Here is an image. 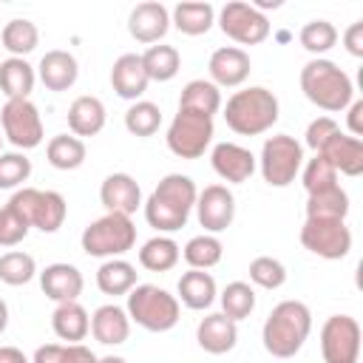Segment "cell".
Returning <instances> with one entry per match:
<instances>
[{
	"label": "cell",
	"instance_id": "cell-1",
	"mask_svg": "<svg viewBox=\"0 0 363 363\" xmlns=\"http://www.w3.org/2000/svg\"><path fill=\"white\" fill-rule=\"evenodd\" d=\"M196 196H199V190H196L190 176L167 173L145 201L147 224L156 227L159 233L182 230L190 218V210L196 207Z\"/></svg>",
	"mask_w": 363,
	"mask_h": 363
},
{
	"label": "cell",
	"instance_id": "cell-2",
	"mask_svg": "<svg viewBox=\"0 0 363 363\" xmlns=\"http://www.w3.org/2000/svg\"><path fill=\"white\" fill-rule=\"evenodd\" d=\"M312 332V312L301 301H281L264 320L261 340L272 357H295Z\"/></svg>",
	"mask_w": 363,
	"mask_h": 363
},
{
	"label": "cell",
	"instance_id": "cell-3",
	"mask_svg": "<svg viewBox=\"0 0 363 363\" xmlns=\"http://www.w3.org/2000/svg\"><path fill=\"white\" fill-rule=\"evenodd\" d=\"M301 91L312 105L329 113L346 111L354 96L349 74L323 57H315L301 68Z\"/></svg>",
	"mask_w": 363,
	"mask_h": 363
},
{
	"label": "cell",
	"instance_id": "cell-4",
	"mask_svg": "<svg viewBox=\"0 0 363 363\" xmlns=\"http://www.w3.org/2000/svg\"><path fill=\"white\" fill-rule=\"evenodd\" d=\"M224 122L241 136L267 133L278 122V96L261 85L235 91L224 105Z\"/></svg>",
	"mask_w": 363,
	"mask_h": 363
},
{
	"label": "cell",
	"instance_id": "cell-5",
	"mask_svg": "<svg viewBox=\"0 0 363 363\" xmlns=\"http://www.w3.org/2000/svg\"><path fill=\"white\" fill-rule=\"evenodd\" d=\"M125 312L147 332H167L179 323V298L156 284H136L128 292Z\"/></svg>",
	"mask_w": 363,
	"mask_h": 363
},
{
	"label": "cell",
	"instance_id": "cell-6",
	"mask_svg": "<svg viewBox=\"0 0 363 363\" xmlns=\"http://www.w3.org/2000/svg\"><path fill=\"white\" fill-rule=\"evenodd\" d=\"M82 250L94 258H116L125 255L136 244V227L130 216L122 213H105L102 218L91 221L82 230Z\"/></svg>",
	"mask_w": 363,
	"mask_h": 363
},
{
	"label": "cell",
	"instance_id": "cell-7",
	"mask_svg": "<svg viewBox=\"0 0 363 363\" xmlns=\"http://www.w3.org/2000/svg\"><path fill=\"white\" fill-rule=\"evenodd\" d=\"M261 176L272 187H286L295 182L301 164H303V147L289 133H275L261 147Z\"/></svg>",
	"mask_w": 363,
	"mask_h": 363
},
{
	"label": "cell",
	"instance_id": "cell-8",
	"mask_svg": "<svg viewBox=\"0 0 363 363\" xmlns=\"http://www.w3.org/2000/svg\"><path fill=\"white\" fill-rule=\"evenodd\" d=\"M9 204L37 230L43 233H57L68 216V204L57 190H37V187H23L17 190Z\"/></svg>",
	"mask_w": 363,
	"mask_h": 363
},
{
	"label": "cell",
	"instance_id": "cell-9",
	"mask_svg": "<svg viewBox=\"0 0 363 363\" xmlns=\"http://www.w3.org/2000/svg\"><path fill=\"white\" fill-rule=\"evenodd\" d=\"M167 147L179 159H199L213 142V116L196 113V111H182L173 116L167 128Z\"/></svg>",
	"mask_w": 363,
	"mask_h": 363
},
{
	"label": "cell",
	"instance_id": "cell-10",
	"mask_svg": "<svg viewBox=\"0 0 363 363\" xmlns=\"http://www.w3.org/2000/svg\"><path fill=\"white\" fill-rule=\"evenodd\" d=\"M301 244L326 261H340L352 250V230L343 218H306L301 227Z\"/></svg>",
	"mask_w": 363,
	"mask_h": 363
},
{
	"label": "cell",
	"instance_id": "cell-11",
	"mask_svg": "<svg viewBox=\"0 0 363 363\" xmlns=\"http://www.w3.org/2000/svg\"><path fill=\"white\" fill-rule=\"evenodd\" d=\"M323 363H357L360 357V323L352 315H332L320 329Z\"/></svg>",
	"mask_w": 363,
	"mask_h": 363
},
{
	"label": "cell",
	"instance_id": "cell-12",
	"mask_svg": "<svg viewBox=\"0 0 363 363\" xmlns=\"http://www.w3.org/2000/svg\"><path fill=\"white\" fill-rule=\"evenodd\" d=\"M0 122L6 139L20 150H31L43 142V119L31 99H9L0 111Z\"/></svg>",
	"mask_w": 363,
	"mask_h": 363
},
{
	"label": "cell",
	"instance_id": "cell-13",
	"mask_svg": "<svg viewBox=\"0 0 363 363\" xmlns=\"http://www.w3.org/2000/svg\"><path fill=\"white\" fill-rule=\"evenodd\" d=\"M218 28L238 45H258L269 37V20L250 3L233 0L218 14Z\"/></svg>",
	"mask_w": 363,
	"mask_h": 363
},
{
	"label": "cell",
	"instance_id": "cell-14",
	"mask_svg": "<svg viewBox=\"0 0 363 363\" xmlns=\"http://www.w3.org/2000/svg\"><path fill=\"white\" fill-rule=\"evenodd\" d=\"M196 213H199V224L216 235L221 230H227L235 218V196L224 187V184H210L196 196Z\"/></svg>",
	"mask_w": 363,
	"mask_h": 363
},
{
	"label": "cell",
	"instance_id": "cell-15",
	"mask_svg": "<svg viewBox=\"0 0 363 363\" xmlns=\"http://www.w3.org/2000/svg\"><path fill=\"white\" fill-rule=\"evenodd\" d=\"M207 71H210V82H213L216 88H235V85H241V82L250 77V71H252L250 54H247L244 48H238V45L216 48V51L210 54Z\"/></svg>",
	"mask_w": 363,
	"mask_h": 363
},
{
	"label": "cell",
	"instance_id": "cell-16",
	"mask_svg": "<svg viewBox=\"0 0 363 363\" xmlns=\"http://www.w3.org/2000/svg\"><path fill=\"white\" fill-rule=\"evenodd\" d=\"M170 28V11L156 3V0H147V3H139L133 6L130 17H128V31L136 43H159Z\"/></svg>",
	"mask_w": 363,
	"mask_h": 363
},
{
	"label": "cell",
	"instance_id": "cell-17",
	"mask_svg": "<svg viewBox=\"0 0 363 363\" xmlns=\"http://www.w3.org/2000/svg\"><path fill=\"white\" fill-rule=\"evenodd\" d=\"M210 162H213V170L233 184H244L255 173V156L235 142H218L210 153Z\"/></svg>",
	"mask_w": 363,
	"mask_h": 363
},
{
	"label": "cell",
	"instance_id": "cell-18",
	"mask_svg": "<svg viewBox=\"0 0 363 363\" xmlns=\"http://www.w3.org/2000/svg\"><path fill=\"white\" fill-rule=\"evenodd\" d=\"M318 156H323L337 173L343 176H360L363 173V142L349 136V133H332L326 139V145L318 150Z\"/></svg>",
	"mask_w": 363,
	"mask_h": 363
},
{
	"label": "cell",
	"instance_id": "cell-19",
	"mask_svg": "<svg viewBox=\"0 0 363 363\" xmlns=\"http://www.w3.org/2000/svg\"><path fill=\"white\" fill-rule=\"evenodd\" d=\"M196 340L207 354H227L238 343V326L224 312H210L207 318L199 320Z\"/></svg>",
	"mask_w": 363,
	"mask_h": 363
},
{
	"label": "cell",
	"instance_id": "cell-20",
	"mask_svg": "<svg viewBox=\"0 0 363 363\" xmlns=\"http://www.w3.org/2000/svg\"><path fill=\"white\" fill-rule=\"evenodd\" d=\"M99 201H102V207L108 213L130 216L142 204V190H139V184H136L133 176H128V173H111L102 182V187H99Z\"/></svg>",
	"mask_w": 363,
	"mask_h": 363
},
{
	"label": "cell",
	"instance_id": "cell-21",
	"mask_svg": "<svg viewBox=\"0 0 363 363\" xmlns=\"http://www.w3.org/2000/svg\"><path fill=\"white\" fill-rule=\"evenodd\" d=\"M40 286L45 292V298L57 301V303H65V301H77L85 281H82V272L74 267V264H48L43 272H40Z\"/></svg>",
	"mask_w": 363,
	"mask_h": 363
},
{
	"label": "cell",
	"instance_id": "cell-22",
	"mask_svg": "<svg viewBox=\"0 0 363 363\" xmlns=\"http://www.w3.org/2000/svg\"><path fill=\"white\" fill-rule=\"evenodd\" d=\"M37 74H40V82L48 88V91H68L77 77H79V68H77V60L74 54L62 51V48H54V51H45L40 65H37Z\"/></svg>",
	"mask_w": 363,
	"mask_h": 363
},
{
	"label": "cell",
	"instance_id": "cell-23",
	"mask_svg": "<svg viewBox=\"0 0 363 363\" xmlns=\"http://www.w3.org/2000/svg\"><path fill=\"white\" fill-rule=\"evenodd\" d=\"M147 74H145V65H142V57L139 54H122L113 68H111V85L116 91V96L122 99H139L145 91H147Z\"/></svg>",
	"mask_w": 363,
	"mask_h": 363
},
{
	"label": "cell",
	"instance_id": "cell-24",
	"mask_svg": "<svg viewBox=\"0 0 363 363\" xmlns=\"http://www.w3.org/2000/svg\"><path fill=\"white\" fill-rule=\"evenodd\" d=\"M91 332H94V337H96L99 343H105V346H119V343H125L128 335H130V318H128V312H125L122 306L105 303V306H99V309L91 315Z\"/></svg>",
	"mask_w": 363,
	"mask_h": 363
},
{
	"label": "cell",
	"instance_id": "cell-25",
	"mask_svg": "<svg viewBox=\"0 0 363 363\" xmlns=\"http://www.w3.org/2000/svg\"><path fill=\"white\" fill-rule=\"evenodd\" d=\"M51 329H54V335L60 340L79 343L91 332V318H88V312H85L82 303L65 301V303H57V309L51 315Z\"/></svg>",
	"mask_w": 363,
	"mask_h": 363
},
{
	"label": "cell",
	"instance_id": "cell-26",
	"mask_svg": "<svg viewBox=\"0 0 363 363\" xmlns=\"http://www.w3.org/2000/svg\"><path fill=\"white\" fill-rule=\"evenodd\" d=\"M68 128L79 136H96L105 128V105L96 96H77L68 108Z\"/></svg>",
	"mask_w": 363,
	"mask_h": 363
},
{
	"label": "cell",
	"instance_id": "cell-27",
	"mask_svg": "<svg viewBox=\"0 0 363 363\" xmlns=\"http://www.w3.org/2000/svg\"><path fill=\"white\" fill-rule=\"evenodd\" d=\"M179 298L187 309H207L213 301H216V281L210 272L204 269H187L182 278H179Z\"/></svg>",
	"mask_w": 363,
	"mask_h": 363
},
{
	"label": "cell",
	"instance_id": "cell-28",
	"mask_svg": "<svg viewBox=\"0 0 363 363\" xmlns=\"http://www.w3.org/2000/svg\"><path fill=\"white\" fill-rule=\"evenodd\" d=\"M34 68L23 57H9L0 62V91L6 99H28L34 91Z\"/></svg>",
	"mask_w": 363,
	"mask_h": 363
},
{
	"label": "cell",
	"instance_id": "cell-29",
	"mask_svg": "<svg viewBox=\"0 0 363 363\" xmlns=\"http://www.w3.org/2000/svg\"><path fill=\"white\" fill-rule=\"evenodd\" d=\"M179 108H182V111H196V113L213 116V113H218V108H221V91H218L210 79H190V82L182 88Z\"/></svg>",
	"mask_w": 363,
	"mask_h": 363
},
{
	"label": "cell",
	"instance_id": "cell-30",
	"mask_svg": "<svg viewBox=\"0 0 363 363\" xmlns=\"http://www.w3.org/2000/svg\"><path fill=\"white\" fill-rule=\"evenodd\" d=\"M170 23L187 34V37H199V34H207L210 26L216 23V9L210 3H179L173 9V17Z\"/></svg>",
	"mask_w": 363,
	"mask_h": 363
},
{
	"label": "cell",
	"instance_id": "cell-31",
	"mask_svg": "<svg viewBox=\"0 0 363 363\" xmlns=\"http://www.w3.org/2000/svg\"><path fill=\"white\" fill-rule=\"evenodd\" d=\"M96 286L105 295H128L136 286V267L122 258H108L96 269Z\"/></svg>",
	"mask_w": 363,
	"mask_h": 363
},
{
	"label": "cell",
	"instance_id": "cell-32",
	"mask_svg": "<svg viewBox=\"0 0 363 363\" xmlns=\"http://www.w3.org/2000/svg\"><path fill=\"white\" fill-rule=\"evenodd\" d=\"M179 255H182V250H179V244H176L173 238H167V235H153L150 241L142 244V250H139V264H142L145 269H150V272H167V269H173V267L179 264Z\"/></svg>",
	"mask_w": 363,
	"mask_h": 363
},
{
	"label": "cell",
	"instance_id": "cell-33",
	"mask_svg": "<svg viewBox=\"0 0 363 363\" xmlns=\"http://www.w3.org/2000/svg\"><path fill=\"white\" fill-rule=\"evenodd\" d=\"M85 142L77 139V136H68V133H60V136H51V142L45 145V156H48V164L57 167V170H77L82 162H85Z\"/></svg>",
	"mask_w": 363,
	"mask_h": 363
},
{
	"label": "cell",
	"instance_id": "cell-34",
	"mask_svg": "<svg viewBox=\"0 0 363 363\" xmlns=\"http://www.w3.org/2000/svg\"><path fill=\"white\" fill-rule=\"evenodd\" d=\"M0 40H3V48L11 51V57H26V54H31V51L37 48L40 31H37V26H34L31 20L14 17V20H9V23L3 26Z\"/></svg>",
	"mask_w": 363,
	"mask_h": 363
},
{
	"label": "cell",
	"instance_id": "cell-35",
	"mask_svg": "<svg viewBox=\"0 0 363 363\" xmlns=\"http://www.w3.org/2000/svg\"><path fill=\"white\" fill-rule=\"evenodd\" d=\"M139 57H142V65H145L147 79H153V82H167L182 68V57H179V51L173 45H150Z\"/></svg>",
	"mask_w": 363,
	"mask_h": 363
},
{
	"label": "cell",
	"instance_id": "cell-36",
	"mask_svg": "<svg viewBox=\"0 0 363 363\" xmlns=\"http://www.w3.org/2000/svg\"><path fill=\"white\" fill-rule=\"evenodd\" d=\"M349 216V196L340 184L312 193L306 199V218H343Z\"/></svg>",
	"mask_w": 363,
	"mask_h": 363
},
{
	"label": "cell",
	"instance_id": "cell-37",
	"mask_svg": "<svg viewBox=\"0 0 363 363\" xmlns=\"http://www.w3.org/2000/svg\"><path fill=\"white\" fill-rule=\"evenodd\" d=\"M184 261L190 264V269H210L221 261L224 255V247L216 235L210 233H201V235H193L187 244H184Z\"/></svg>",
	"mask_w": 363,
	"mask_h": 363
},
{
	"label": "cell",
	"instance_id": "cell-38",
	"mask_svg": "<svg viewBox=\"0 0 363 363\" xmlns=\"http://www.w3.org/2000/svg\"><path fill=\"white\" fill-rule=\"evenodd\" d=\"M255 309V289L244 281H233L224 286L221 292V312L230 318V320H244L250 318V312Z\"/></svg>",
	"mask_w": 363,
	"mask_h": 363
},
{
	"label": "cell",
	"instance_id": "cell-39",
	"mask_svg": "<svg viewBox=\"0 0 363 363\" xmlns=\"http://www.w3.org/2000/svg\"><path fill=\"white\" fill-rule=\"evenodd\" d=\"M162 125V111L156 102H147V99H136L128 111H125V128L133 133V136H153Z\"/></svg>",
	"mask_w": 363,
	"mask_h": 363
},
{
	"label": "cell",
	"instance_id": "cell-40",
	"mask_svg": "<svg viewBox=\"0 0 363 363\" xmlns=\"http://www.w3.org/2000/svg\"><path fill=\"white\" fill-rule=\"evenodd\" d=\"M37 272V264H34V255L23 252V250H9L0 255V281L9 284V286H23L34 278Z\"/></svg>",
	"mask_w": 363,
	"mask_h": 363
},
{
	"label": "cell",
	"instance_id": "cell-41",
	"mask_svg": "<svg viewBox=\"0 0 363 363\" xmlns=\"http://www.w3.org/2000/svg\"><path fill=\"white\" fill-rule=\"evenodd\" d=\"M298 40H301V45L309 51V54H326L335 43H337V28L329 23V20H309L303 28H301V34H298Z\"/></svg>",
	"mask_w": 363,
	"mask_h": 363
},
{
	"label": "cell",
	"instance_id": "cell-42",
	"mask_svg": "<svg viewBox=\"0 0 363 363\" xmlns=\"http://www.w3.org/2000/svg\"><path fill=\"white\" fill-rule=\"evenodd\" d=\"M250 281L261 289H278L286 281V267L272 255H258L250 261Z\"/></svg>",
	"mask_w": 363,
	"mask_h": 363
},
{
	"label": "cell",
	"instance_id": "cell-43",
	"mask_svg": "<svg viewBox=\"0 0 363 363\" xmlns=\"http://www.w3.org/2000/svg\"><path fill=\"white\" fill-rule=\"evenodd\" d=\"M31 176V159L26 153H0V190L20 187Z\"/></svg>",
	"mask_w": 363,
	"mask_h": 363
},
{
	"label": "cell",
	"instance_id": "cell-44",
	"mask_svg": "<svg viewBox=\"0 0 363 363\" xmlns=\"http://www.w3.org/2000/svg\"><path fill=\"white\" fill-rule=\"evenodd\" d=\"M335 184H337V170L323 156H315V159L306 162V167H303V187H306L309 196L320 193V190H329Z\"/></svg>",
	"mask_w": 363,
	"mask_h": 363
},
{
	"label": "cell",
	"instance_id": "cell-45",
	"mask_svg": "<svg viewBox=\"0 0 363 363\" xmlns=\"http://www.w3.org/2000/svg\"><path fill=\"white\" fill-rule=\"evenodd\" d=\"M28 230L31 224L11 204L0 207V247H17L28 235Z\"/></svg>",
	"mask_w": 363,
	"mask_h": 363
},
{
	"label": "cell",
	"instance_id": "cell-46",
	"mask_svg": "<svg viewBox=\"0 0 363 363\" xmlns=\"http://www.w3.org/2000/svg\"><path fill=\"white\" fill-rule=\"evenodd\" d=\"M340 128H337V122L332 119V116H318V119H312L309 122V128H306V147H312L315 153L326 145V139L332 136V133H337Z\"/></svg>",
	"mask_w": 363,
	"mask_h": 363
},
{
	"label": "cell",
	"instance_id": "cell-47",
	"mask_svg": "<svg viewBox=\"0 0 363 363\" xmlns=\"http://www.w3.org/2000/svg\"><path fill=\"white\" fill-rule=\"evenodd\" d=\"M343 45L352 57H363V20L352 23L346 31H343Z\"/></svg>",
	"mask_w": 363,
	"mask_h": 363
},
{
	"label": "cell",
	"instance_id": "cell-48",
	"mask_svg": "<svg viewBox=\"0 0 363 363\" xmlns=\"http://www.w3.org/2000/svg\"><path fill=\"white\" fill-rule=\"evenodd\" d=\"M31 363H65V346H62V343H45V346H37Z\"/></svg>",
	"mask_w": 363,
	"mask_h": 363
},
{
	"label": "cell",
	"instance_id": "cell-49",
	"mask_svg": "<svg viewBox=\"0 0 363 363\" xmlns=\"http://www.w3.org/2000/svg\"><path fill=\"white\" fill-rule=\"evenodd\" d=\"M65 363H99V357L82 343H68L65 346Z\"/></svg>",
	"mask_w": 363,
	"mask_h": 363
},
{
	"label": "cell",
	"instance_id": "cell-50",
	"mask_svg": "<svg viewBox=\"0 0 363 363\" xmlns=\"http://www.w3.org/2000/svg\"><path fill=\"white\" fill-rule=\"evenodd\" d=\"M346 122H349V136L360 139V136H363V99H354V102L349 105Z\"/></svg>",
	"mask_w": 363,
	"mask_h": 363
},
{
	"label": "cell",
	"instance_id": "cell-51",
	"mask_svg": "<svg viewBox=\"0 0 363 363\" xmlns=\"http://www.w3.org/2000/svg\"><path fill=\"white\" fill-rule=\"evenodd\" d=\"M0 363H31L17 346H0Z\"/></svg>",
	"mask_w": 363,
	"mask_h": 363
},
{
	"label": "cell",
	"instance_id": "cell-52",
	"mask_svg": "<svg viewBox=\"0 0 363 363\" xmlns=\"http://www.w3.org/2000/svg\"><path fill=\"white\" fill-rule=\"evenodd\" d=\"M6 326H9V306H6V301L0 298V335L6 332Z\"/></svg>",
	"mask_w": 363,
	"mask_h": 363
},
{
	"label": "cell",
	"instance_id": "cell-53",
	"mask_svg": "<svg viewBox=\"0 0 363 363\" xmlns=\"http://www.w3.org/2000/svg\"><path fill=\"white\" fill-rule=\"evenodd\" d=\"M99 363H128V360L119 354H108V357H99Z\"/></svg>",
	"mask_w": 363,
	"mask_h": 363
},
{
	"label": "cell",
	"instance_id": "cell-54",
	"mask_svg": "<svg viewBox=\"0 0 363 363\" xmlns=\"http://www.w3.org/2000/svg\"><path fill=\"white\" fill-rule=\"evenodd\" d=\"M0 145H3V139H0Z\"/></svg>",
	"mask_w": 363,
	"mask_h": 363
}]
</instances>
